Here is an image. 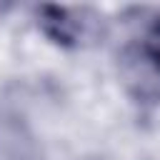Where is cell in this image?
I'll use <instances>...</instances> for the list:
<instances>
[{"label":"cell","mask_w":160,"mask_h":160,"mask_svg":"<svg viewBox=\"0 0 160 160\" xmlns=\"http://www.w3.org/2000/svg\"><path fill=\"white\" fill-rule=\"evenodd\" d=\"M40 18H42L40 25H42L45 35L60 45H68V48L78 45L80 38H85V32H88V20H78L65 8L45 5V8H40Z\"/></svg>","instance_id":"6da1fadb"},{"label":"cell","mask_w":160,"mask_h":160,"mask_svg":"<svg viewBox=\"0 0 160 160\" xmlns=\"http://www.w3.org/2000/svg\"><path fill=\"white\" fill-rule=\"evenodd\" d=\"M145 50H148L150 60L155 62V68L160 70V18H158V22L150 28V32H148V40H145Z\"/></svg>","instance_id":"7a4b0ae2"}]
</instances>
